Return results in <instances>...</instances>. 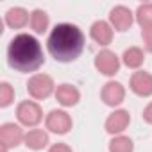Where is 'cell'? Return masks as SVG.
<instances>
[{
	"instance_id": "obj_13",
	"label": "cell",
	"mask_w": 152,
	"mask_h": 152,
	"mask_svg": "<svg viewBox=\"0 0 152 152\" xmlns=\"http://www.w3.org/2000/svg\"><path fill=\"white\" fill-rule=\"evenodd\" d=\"M56 100L64 106V107H72V106H77V102L81 100V91L75 88L73 84H59L56 88Z\"/></svg>"
},
{
	"instance_id": "obj_3",
	"label": "cell",
	"mask_w": 152,
	"mask_h": 152,
	"mask_svg": "<svg viewBox=\"0 0 152 152\" xmlns=\"http://www.w3.org/2000/svg\"><path fill=\"white\" fill-rule=\"evenodd\" d=\"M27 91L34 100H45L52 93H56L54 79L47 73H34L27 83Z\"/></svg>"
},
{
	"instance_id": "obj_19",
	"label": "cell",
	"mask_w": 152,
	"mask_h": 152,
	"mask_svg": "<svg viewBox=\"0 0 152 152\" xmlns=\"http://www.w3.org/2000/svg\"><path fill=\"white\" fill-rule=\"evenodd\" d=\"M134 150V143L129 136H115L109 141V152H132Z\"/></svg>"
},
{
	"instance_id": "obj_14",
	"label": "cell",
	"mask_w": 152,
	"mask_h": 152,
	"mask_svg": "<svg viewBox=\"0 0 152 152\" xmlns=\"http://www.w3.org/2000/svg\"><path fill=\"white\" fill-rule=\"evenodd\" d=\"M4 20H6V25L7 27H11V29H22L27 23H31V15L23 7H11L6 13V18Z\"/></svg>"
},
{
	"instance_id": "obj_6",
	"label": "cell",
	"mask_w": 152,
	"mask_h": 152,
	"mask_svg": "<svg viewBox=\"0 0 152 152\" xmlns=\"http://www.w3.org/2000/svg\"><path fill=\"white\" fill-rule=\"evenodd\" d=\"M95 68L106 77H113L120 70V57L113 50H100L95 57Z\"/></svg>"
},
{
	"instance_id": "obj_23",
	"label": "cell",
	"mask_w": 152,
	"mask_h": 152,
	"mask_svg": "<svg viewBox=\"0 0 152 152\" xmlns=\"http://www.w3.org/2000/svg\"><path fill=\"white\" fill-rule=\"evenodd\" d=\"M141 116H143V120H145L147 124H152V102L147 104V107L143 109V115H141Z\"/></svg>"
},
{
	"instance_id": "obj_15",
	"label": "cell",
	"mask_w": 152,
	"mask_h": 152,
	"mask_svg": "<svg viewBox=\"0 0 152 152\" xmlns=\"http://www.w3.org/2000/svg\"><path fill=\"white\" fill-rule=\"evenodd\" d=\"M25 147L31 148V150H43L50 140H48V132L43 131V129H31L27 134H25V140H23Z\"/></svg>"
},
{
	"instance_id": "obj_4",
	"label": "cell",
	"mask_w": 152,
	"mask_h": 152,
	"mask_svg": "<svg viewBox=\"0 0 152 152\" xmlns=\"http://www.w3.org/2000/svg\"><path fill=\"white\" fill-rule=\"evenodd\" d=\"M16 118L25 127H36L43 120V111L38 102L34 100H23L16 107Z\"/></svg>"
},
{
	"instance_id": "obj_16",
	"label": "cell",
	"mask_w": 152,
	"mask_h": 152,
	"mask_svg": "<svg viewBox=\"0 0 152 152\" xmlns=\"http://www.w3.org/2000/svg\"><path fill=\"white\" fill-rule=\"evenodd\" d=\"M122 63H124L127 68L138 70V68L145 63V52H143L140 47H129V48H125V52L122 54Z\"/></svg>"
},
{
	"instance_id": "obj_7",
	"label": "cell",
	"mask_w": 152,
	"mask_h": 152,
	"mask_svg": "<svg viewBox=\"0 0 152 152\" xmlns=\"http://www.w3.org/2000/svg\"><path fill=\"white\" fill-rule=\"evenodd\" d=\"M134 13L127 7V6H115L109 11V23L115 31L118 32H125L131 29L132 22H134Z\"/></svg>"
},
{
	"instance_id": "obj_12",
	"label": "cell",
	"mask_w": 152,
	"mask_h": 152,
	"mask_svg": "<svg viewBox=\"0 0 152 152\" xmlns=\"http://www.w3.org/2000/svg\"><path fill=\"white\" fill-rule=\"evenodd\" d=\"M113 34H115V29H113L111 23L106 22V20H97V22L91 25V29H90L91 39L97 41V43L102 45V47H106V45H109V43L113 41Z\"/></svg>"
},
{
	"instance_id": "obj_8",
	"label": "cell",
	"mask_w": 152,
	"mask_h": 152,
	"mask_svg": "<svg viewBox=\"0 0 152 152\" xmlns=\"http://www.w3.org/2000/svg\"><path fill=\"white\" fill-rule=\"evenodd\" d=\"M25 140L23 129L15 122H6L0 127V145L6 148H15Z\"/></svg>"
},
{
	"instance_id": "obj_11",
	"label": "cell",
	"mask_w": 152,
	"mask_h": 152,
	"mask_svg": "<svg viewBox=\"0 0 152 152\" xmlns=\"http://www.w3.org/2000/svg\"><path fill=\"white\" fill-rule=\"evenodd\" d=\"M100 99L106 106L116 107L125 100V88L116 81H109V83L104 84V88L100 91Z\"/></svg>"
},
{
	"instance_id": "obj_18",
	"label": "cell",
	"mask_w": 152,
	"mask_h": 152,
	"mask_svg": "<svg viewBox=\"0 0 152 152\" xmlns=\"http://www.w3.org/2000/svg\"><path fill=\"white\" fill-rule=\"evenodd\" d=\"M134 18H136V22H138V25L141 29L152 27V2L140 4L136 13H134Z\"/></svg>"
},
{
	"instance_id": "obj_2",
	"label": "cell",
	"mask_w": 152,
	"mask_h": 152,
	"mask_svg": "<svg viewBox=\"0 0 152 152\" xmlns=\"http://www.w3.org/2000/svg\"><path fill=\"white\" fill-rule=\"evenodd\" d=\"M7 63L11 68L22 73L36 72L45 63L41 43L27 32L15 36L7 45Z\"/></svg>"
},
{
	"instance_id": "obj_20",
	"label": "cell",
	"mask_w": 152,
	"mask_h": 152,
	"mask_svg": "<svg viewBox=\"0 0 152 152\" xmlns=\"http://www.w3.org/2000/svg\"><path fill=\"white\" fill-rule=\"evenodd\" d=\"M15 100V90L9 83H0V107H7Z\"/></svg>"
},
{
	"instance_id": "obj_21",
	"label": "cell",
	"mask_w": 152,
	"mask_h": 152,
	"mask_svg": "<svg viewBox=\"0 0 152 152\" xmlns=\"http://www.w3.org/2000/svg\"><path fill=\"white\" fill-rule=\"evenodd\" d=\"M141 38H143V45L148 52H152V27L141 29Z\"/></svg>"
},
{
	"instance_id": "obj_17",
	"label": "cell",
	"mask_w": 152,
	"mask_h": 152,
	"mask_svg": "<svg viewBox=\"0 0 152 152\" xmlns=\"http://www.w3.org/2000/svg\"><path fill=\"white\" fill-rule=\"evenodd\" d=\"M48 15L43 11V9H34L31 13V29L36 32V34H43L47 29H48Z\"/></svg>"
},
{
	"instance_id": "obj_22",
	"label": "cell",
	"mask_w": 152,
	"mask_h": 152,
	"mask_svg": "<svg viewBox=\"0 0 152 152\" xmlns=\"http://www.w3.org/2000/svg\"><path fill=\"white\" fill-rule=\"evenodd\" d=\"M48 152H73V150H72V147L66 145V143H54V145L48 148Z\"/></svg>"
},
{
	"instance_id": "obj_1",
	"label": "cell",
	"mask_w": 152,
	"mask_h": 152,
	"mask_svg": "<svg viewBox=\"0 0 152 152\" xmlns=\"http://www.w3.org/2000/svg\"><path fill=\"white\" fill-rule=\"evenodd\" d=\"M50 56L59 63H72L84 50V34L73 23H57L47 39Z\"/></svg>"
},
{
	"instance_id": "obj_9",
	"label": "cell",
	"mask_w": 152,
	"mask_h": 152,
	"mask_svg": "<svg viewBox=\"0 0 152 152\" xmlns=\"http://www.w3.org/2000/svg\"><path fill=\"white\" fill-rule=\"evenodd\" d=\"M129 88L138 97H150L152 95V73L145 70H138L131 75Z\"/></svg>"
},
{
	"instance_id": "obj_5",
	"label": "cell",
	"mask_w": 152,
	"mask_h": 152,
	"mask_svg": "<svg viewBox=\"0 0 152 152\" xmlns=\"http://www.w3.org/2000/svg\"><path fill=\"white\" fill-rule=\"evenodd\" d=\"M72 125H73L72 116L63 109H52L45 118V127L54 134H66L70 132Z\"/></svg>"
},
{
	"instance_id": "obj_10",
	"label": "cell",
	"mask_w": 152,
	"mask_h": 152,
	"mask_svg": "<svg viewBox=\"0 0 152 152\" xmlns=\"http://www.w3.org/2000/svg\"><path fill=\"white\" fill-rule=\"evenodd\" d=\"M129 124H131V115H129V111H125V109H115V111L107 116L104 127H106V132H109V134H113V136H120V134L129 127Z\"/></svg>"
}]
</instances>
